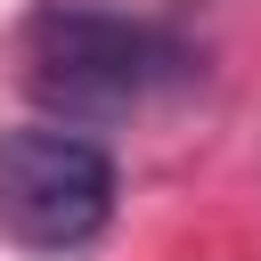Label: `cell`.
I'll return each mask as SVG.
<instances>
[{
    "mask_svg": "<svg viewBox=\"0 0 261 261\" xmlns=\"http://www.w3.org/2000/svg\"><path fill=\"white\" fill-rule=\"evenodd\" d=\"M114 220V155L90 130L24 122L0 130V237L16 253H82Z\"/></svg>",
    "mask_w": 261,
    "mask_h": 261,
    "instance_id": "7a4b0ae2",
    "label": "cell"
},
{
    "mask_svg": "<svg viewBox=\"0 0 261 261\" xmlns=\"http://www.w3.org/2000/svg\"><path fill=\"white\" fill-rule=\"evenodd\" d=\"M16 82L57 122H114V114H139L188 90L196 49L155 16H122L98 0H49L16 33Z\"/></svg>",
    "mask_w": 261,
    "mask_h": 261,
    "instance_id": "6da1fadb",
    "label": "cell"
}]
</instances>
